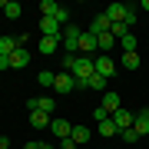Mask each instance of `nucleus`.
<instances>
[{
    "label": "nucleus",
    "mask_w": 149,
    "mask_h": 149,
    "mask_svg": "<svg viewBox=\"0 0 149 149\" xmlns=\"http://www.w3.org/2000/svg\"><path fill=\"white\" fill-rule=\"evenodd\" d=\"M0 70H10V56H0Z\"/></svg>",
    "instance_id": "obj_28"
},
{
    "label": "nucleus",
    "mask_w": 149,
    "mask_h": 149,
    "mask_svg": "<svg viewBox=\"0 0 149 149\" xmlns=\"http://www.w3.org/2000/svg\"><path fill=\"white\" fill-rule=\"evenodd\" d=\"M56 47H60V40H50V37H40V53H43V56L56 53Z\"/></svg>",
    "instance_id": "obj_18"
},
{
    "label": "nucleus",
    "mask_w": 149,
    "mask_h": 149,
    "mask_svg": "<svg viewBox=\"0 0 149 149\" xmlns=\"http://www.w3.org/2000/svg\"><path fill=\"white\" fill-rule=\"evenodd\" d=\"M40 149H53V146H50V143H43V146H40Z\"/></svg>",
    "instance_id": "obj_31"
},
{
    "label": "nucleus",
    "mask_w": 149,
    "mask_h": 149,
    "mask_svg": "<svg viewBox=\"0 0 149 149\" xmlns=\"http://www.w3.org/2000/svg\"><path fill=\"white\" fill-rule=\"evenodd\" d=\"M43 143H27V146H23V149H40Z\"/></svg>",
    "instance_id": "obj_29"
},
{
    "label": "nucleus",
    "mask_w": 149,
    "mask_h": 149,
    "mask_svg": "<svg viewBox=\"0 0 149 149\" xmlns=\"http://www.w3.org/2000/svg\"><path fill=\"white\" fill-rule=\"evenodd\" d=\"M96 73H100L103 80H109V76L116 73V63H113V56H106V53H103V56H96Z\"/></svg>",
    "instance_id": "obj_4"
},
{
    "label": "nucleus",
    "mask_w": 149,
    "mask_h": 149,
    "mask_svg": "<svg viewBox=\"0 0 149 149\" xmlns=\"http://www.w3.org/2000/svg\"><path fill=\"white\" fill-rule=\"evenodd\" d=\"M106 83H109V80H103L100 73H93L90 80H86V90H103V93H106Z\"/></svg>",
    "instance_id": "obj_19"
},
{
    "label": "nucleus",
    "mask_w": 149,
    "mask_h": 149,
    "mask_svg": "<svg viewBox=\"0 0 149 149\" xmlns=\"http://www.w3.org/2000/svg\"><path fill=\"white\" fill-rule=\"evenodd\" d=\"M53 90H56V93H70V90H76V80H73V73H56V83H53Z\"/></svg>",
    "instance_id": "obj_6"
},
{
    "label": "nucleus",
    "mask_w": 149,
    "mask_h": 149,
    "mask_svg": "<svg viewBox=\"0 0 149 149\" xmlns=\"http://www.w3.org/2000/svg\"><path fill=\"white\" fill-rule=\"evenodd\" d=\"M100 106H103V109H106L109 116H113V113L123 106V100H119V93H116V90H106V93H103V103H100Z\"/></svg>",
    "instance_id": "obj_5"
},
{
    "label": "nucleus",
    "mask_w": 149,
    "mask_h": 149,
    "mask_svg": "<svg viewBox=\"0 0 149 149\" xmlns=\"http://www.w3.org/2000/svg\"><path fill=\"white\" fill-rule=\"evenodd\" d=\"M109 27H113V23H109L106 13H96L93 17V33H96V37H100V33H109Z\"/></svg>",
    "instance_id": "obj_12"
},
{
    "label": "nucleus",
    "mask_w": 149,
    "mask_h": 149,
    "mask_svg": "<svg viewBox=\"0 0 149 149\" xmlns=\"http://www.w3.org/2000/svg\"><path fill=\"white\" fill-rule=\"evenodd\" d=\"M56 13H60L56 0H40V17H56Z\"/></svg>",
    "instance_id": "obj_16"
},
{
    "label": "nucleus",
    "mask_w": 149,
    "mask_h": 149,
    "mask_svg": "<svg viewBox=\"0 0 149 149\" xmlns=\"http://www.w3.org/2000/svg\"><path fill=\"white\" fill-rule=\"evenodd\" d=\"M93 116H96V123H103V119H109V113L103 109V106H96V109H93Z\"/></svg>",
    "instance_id": "obj_26"
},
{
    "label": "nucleus",
    "mask_w": 149,
    "mask_h": 149,
    "mask_svg": "<svg viewBox=\"0 0 149 149\" xmlns=\"http://www.w3.org/2000/svg\"><path fill=\"white\" fill-rule=\"evenodd\" d=\"M50 133H53L56 139H66L70 133H73V126H70V119H53L50 123Z\"/></svg>",
    "instance_id": "obj_8"
},
{
    "label": "nucleus",
    "mask_w": 149,
    "mask_h": 149,
    "mask_svg": "<svg viewBox=\"0 0 149 149\" xmlns=\"http://www.w3.org/2000/svg\"><path fill=\"white\" fill-rule=\"evenodd\" d=\"M70 139H73V143L80 146V143H90V139H93V133H90V126H73Z\"/></svg>",
    "instance_id": "obj_13"
},
{
    "label": "nucleus",
    "mask_w": 149,
    "mask_h": 149,
    "mask_svg": "<svg viewBox=\"0 0 149 149\" xmlns=\"http://www.w3.org/2000/svg\"><path fill=\"white\" fill-rule=\"evenodd\" d=\"M17 50V40L13 37H0V56H10Z\"/></svg>",
    "instance_id": "obj_20"
},
{
    "label": "nucleus",
    "mask_w": 149,
    "mask_h": 149,
    "mask_svg": "<svg viewBox=\"0 0 149 149\" xmlns=\"http://www.w3.org/2000/svg\"><path fill=\"white\" fill-rule=\"evenodd\" d=\"M80 53H83V56H93V53H96V33H93V30L80 37Z\"/></svg>",
    "instance_id": "obj_10"
},
{
    "label": "nucleus",
    "mask_w": 149,
    "mask_h": 149,
    "mask_svg": "<svg viewBox=\"0 0 149 149\" xmlns=\"http://www.w3.org/2000/svg\"><path fill=\"white\" fill-rule=\"evenodd\" d=\"M113 123H116V129H119V133H123V129H133V119H136V113H129L126 106H119L116 113H113V116H109Z\"/></svg>",
    "instance_id": "obj_3"
},
{
    "label": "nucleus",
    "mask_w": 149,
    "mask_h": 149,
    "mask_svg": "<svg viewBox=\"0 0 149 149\" xmlns=\"http://www.w3.org/2000/svg\"><path fill=\"white\" fill-rule=\"evenodd\" d=\"M123 66H126V70H136L139 66V53H123Z\"/></svg>",
    "instance_id": "obj_23"
},
{
    "label": "nucleus",
    "mask_w": 149,
    "mask_h": 149,
    "mask_svg": "<svg viewBox=\"0 0 149 149\" xmlns=\"http://www.w3.org/2000/svg\"><path fill=\"white\" fill-rule=\"evenodd\" d=\"M136 20H139V13H136V7H126V20H123V23H126V27H133Z\"/></svg>",
    "instance_id": "obj_24"
},
{
    "label": "nucleus",
    "mask_w": 149,
    "mask_h": 149,
    "mask_svg": "<svg viewBox=\"0 0 149 149\" xmlns=\"http://www.w3.org/2000/svg\"><path fill=\"white\" fill-rule=\"evenodd\" d=\"M27 63H30V50H27V47H17L13 53H10V66H17V70H23Z\"/></svg>",
    "instance_id": "obj_9"
},
{
    "label": "nucleus",
    "mask_w": 149,
    "mask_h": 149,
    "mask_svg": "<svg viewBox=\"0 0 149 149\" xmlns=\"http://www.w3.org/2000/svg\"><path fill=\"white\" fill-rule=\"evenodd\" d=\"M113 43H116V37H113V33H100V37H96V47H100L103 53H109Z\"/></svg>",
    "instance_id": "obj_17"
},
{
    "label": "nucleus",
    "mask_w": 149,
    "mask_h": 149,
    "mask_svg": "<svg viewBox=\"0 0 149 149\" xmlns=\"http://www.w3.org/2000/svg\"><path fill=\"white\" fill-rule=\"evenodd\" d=\"M119 136H123V143H136V139H139V136H136V129H123Z\"/></svg>",
    "instance_id": "obj_25"
},
{
    "label": "nucleus",
    "mask_w": 149,
    "mask_h": 149,
    "mask_svg": "<svg viewBox=\"0 0 149 149\" xmlns=\"http://www.w3.org/2000/svg\"><path fill=\"white\" fill-rule=\"evenodd\" d=\"M40 33L50 40H63V27L53 20V17H40Z\"/></svg>",
    "instance_id": "obj_2"
},
{
    "label": "nucleus",
    "mask_w": 149,
    "mask_h": 149,
    "mask_svg": "<svg viewBox=\"0 0 149 149\" xmlns=\"http://www.w3.org/2000/svg\"><path fill=\"white\" fill-rule=\"evenodd\" d=\"M133 129H136V136H139V139H143V136L149 133V109H139V113H136Z\"/></svg>",
    "instance_id": "obj_7"
},
{
    "label": "nucleus",
    "mask_w": 149,
    "mask_h": 149,
    "mask_svg": "<svg viewBox=\"0 0 149 149\" xmlns=\"http://www.w3.org/2000/svg\"><path fill=\"white\" fill-rule=\"evenodd\" d=\"M37 83H40V86H53V83H56V73H50V70H40Z\"/></svg>",
    "instance_id": "obj_22"
},
{
    "label": "nucleus",
    "mask_w": 149,
    "mask_h": 149,
    "mask_svg": "<svg viewBox=\"0 0 149 149\" xmlns=\"http://www.w3.org/2000/svg\"><path fill=\"white\" fill-rule=\"evenodd\" d=\"M50 123H53V119H50L47 113H40V109H37V113H30V126H33V129H47Z\"/></svg>",
    "instance_id": "obj_15"
},
{
    "label": "nucleus",
    "mask_w": 149,
    "mask_h": 149,
    "mask_svg": "<svg viewBox=\"0 0 149 149\" xmlns=\"http://www.w3.org/2000/svg\"><path fill=\"white\" fill-rule=\"evenodd\" d=\"M96 133H100V136H119V129H116V123H113V119H103V123H96Z\"/></svg>",
    "instance_id": "obj_14"
},
{
    "label": "nucleus",
    "mask_w": 149,
    "mask_h": 149,
    "mask_svg": "<svg viewBox=\"0 0 149 149\" xmlns=\"http://www.w3.org/2000/svg\"><path fill=\"white\" fill-rule=\"evenodd\" d=\"M20 10H23V7L17 3V0H7V7H3V13L10 17V20H17V17H20Z\"/></svg>",
    "instance_id": "obj_21"
},
{
    "label": "nucleus",
    "mask_w": 149,
    "mask_h": 149,
    "mask_svg": "<svg viewBox=\"0 0 149 149\" xmlns=\"http://www.w3.org/2000/svg\"><path fill=\"white\" fill-rule=\"evenodd\" d=\"M80 37H83V30L76 27V23L63 27V47H66V56H76V50H80Z\"/></svg>",
    "instance_id": "obj_1"
},
{
    "label": "nucleus",
    "mask_w": 149,
    "mask_h": 149,
    "mask_svg": "<svg viewBox=\"0 0 149 149\" xmlns=\"http://www.w3.org/2000/svg\"><path fill=\"white\" fill-rule=\"evenodd\" d=\"M139 10H149V0H143V3H139Z\"/></svg>",
    "instance_id": "obj_30"
},
{
    "label": "nucleus",
    "mask_w": 149,
    "mask_h": 149,
    "mask_svg": "<svg viewBox=\"0 0 149 149\" xmlns=\"http://www.w3.org/2000/svg\"><path fill=\"white\" fill-rule=\"evenodd\" d=\"M60 149H76V143H73V139L66 136V139H60Z\"/></svg>",
    "instance_id": "obj_27"
},
{
    "label": "nucleus",
    "mask_w": 149,
    "mask_h": 149,
    "mask_svg": "<svg viewBox=\"0 0 149 149\" xmlns=\"http://www.w3.org/2000/svg\"><path fill=\"white\" fill-rule=\"evenodd\" d=\"M106 17H109V23H123V20H126V3H109L106 7Z\"/></svg>",
    "instance_id": "obj_11"
}]
</instances>
